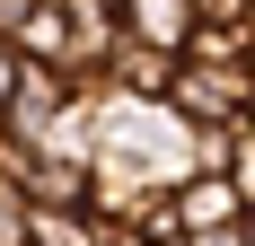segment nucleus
Instances as JSON below:
<instances>
[{
    "instance_id": "obj_1",
    "label": "nucleus",
    "mask_w": 255,
    "mask_h": 246,
    "mask_svg": "<svg viewBox=\"0 0 255 246\" xmlns=\"http://www.w3.org/2000/svg\"><path fill=\"white\" fill-rule=\"evenodd\" d=\"M167 220H176L185 238H203V229H229V220H247V202H238L229 167H203V176H185L176 194H167Z\"/></svg>"
},
{
    "instance_id": "obj_2",
    "label": "nucleus",
    "mask_w": 255,
    "mask_h": 246,
    "mask_svg": "<svg viewBox=\"0 0 255 246\" xmlns=\"http://www.w3.org/2000/svg\"><path fill=\"white\" fill-rule=\"evenodd\" d=\"M115 26H124L132 44L185 53V35H194V0H115Z\"/></svg>"
},
{
    "instance_id": "obj_3",
    "label": "nucleus",
    "mask_w": 255,
    "mask_h": 246,
    "mask_svg": "<svg viewBox=\"0 0 255 246\" xmlns=\"http://www.w3.org/2000/svg\"><path fill=\"white\" fill-rule=\"evenodd\" d=\"M0 246H26V202H0Z\"/></svg>"
},
{
    "instance_id": "obj_4",
    "label": "nucleus",
    "mask_w": 255,
    "mask_h": 246,
    "mask_svg": "<svg viewBox=\"0 0 255 246\" xmlns=\"http://www.w3.org/2000/svg\"><path fill=\"white\" fill-rule=\"evenodd\" d=\"M9 88H18V53L0 44V106H9Z\"/></svg>"
}]
</instances>
